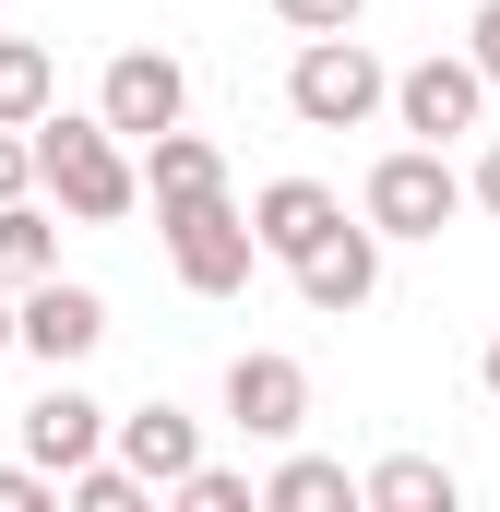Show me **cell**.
<instances>
[{
    "mask_svg": "<svg viewBox=\"0 0 500 512\" xmlns=\"http://www.w3.org/2000/svg\"><path fill=\"white\" fill-rule=\"evenodd\" d=\"M36 179L60 191V215H84V227H120L131 215V155H120V131L108 120H72V108H48L36 120Z\"/></svg>",
    "mask_w": 500,
    "mask_h": 512,
    "instance_id": "6da1fadb",
    "label": "cell"
},
{
    "mask_svg": "<svg viewBox=\"0 0 500 512\" xmlns=\"http://www.w3.org/2000/svg\"><path fill=\"white\" fill-rule=\"evenodd\" d=\"M155 227H167V262H179L191 298H239L250 262H262V227H250L227 191H203V203H155Z\"/></svg>",
    "mask_w": 500,
    "mask_h": 512,
    "instance_id": "7a4b0ae2",
    "label": "cell"
},
{
    "mask_svg": "<svg viewBox=\"0 0 500 512\" xmlns=\"http://www.w3.org/2000/svg\"><path fill=\"white\" fill-rule=\"evenodd\" d=\"M286 108H298L310 131H358L370 108H393V72H381L358 36H310L298 72H286Z\"/></svg>",
    "mask_w": 500,
    "mask_h": 512,
    "instance_id": "3957f363",
    "label": "cell"
},
{
    "mask_svg": "<svg viewBox=\"0 0 500 512\" xmlns=\"http://www.w3.org/2000/svg\"><path fill=\"white\" fill-rule=\"evenodd\" d=\"M465 203H477V179H453L441 143H405V155L370 167V227H381V239H441Z\"/></svg>",
    "mask_w": 500,
    "mask_h": 512,
    "instance_id": "277c9868",
    "label": "cell"
},
{
    "mask_svg": "<svg viewBox=\"0 0 500 512\" xmlns=\"http://www.w3.org/2000/svg\"><path fill=\"white\" fill-rule=\"evenodd\" d=\"M179 108H191V72H179L167 48H120V60H108V84H96V120L120 131V143L179 131Z\"/></svg>",
    "mask_w": 500,
    "mask_h": 512,
    "instance_id": "5b68a950",
    "label": "cell"
},
{
    "mask_svg": "<svg viewBox=\"0 0 500 512\" xmlns=\"http://www.w3.org/2000/svg\"><path fill=\"white\" fill-rule=\"evenodd\" d=\"M477 108H489V72H477V60H417V72H393V120L417 131V143L477 131Z\"/></svg>",
    "mask_w": 500,
    "mask_h": 512,
    "instance_id": "8992f818",
    "label": "cell"
},
{
    "mask_svg": "<svg viewBox=\"0 0 500 512\" xmlns=\"http://www.w3.org/2000/svg\"><path fill=\"white\" fill-rule=\"evenodd\" d=\"M24 346H36L48 370L96 358V346H108V298H96V286H72V274H36V286H24Z\"/></svg>",
    "mask_w": 500,
    "mask_h": 512,
    "instance_id": "52a82bcc",
    "label": "cell"
},
{
    "mask_svg": "<svg viewBox=\"0 0 500 512\" xmlns=\"http://www.w3.org/2000/svg\"><path fill=\"white\" fill-rule=\"evenodd\" d=\"M227 417H239L250 441H298L310 429V370L274 358V346H250L239 370H227Z\"/></svg>",
    "mask_w": 500,
    "mask_h": 512,
    "instance_id": "ba28073f",
    "label": "cell"
},
{
    "mask_svg": "<svg viewBox=\"0 0 500 512\" xmlns=\"http://www.w3.org/2000/svg\"><path fill=\"white\" fill-rule=\"evenodd\" d=\"M108 441H120V417H108L96 393H72V382H48L36 405H24V453H36L48 477H72V465H96Z\"/></svg>",
    "mask_w": 500,
    "mask_h": 512,
    "instance_id": "9c48e42d",
    "label": "cell"
},
{
    "mask_svg": "<svg viewBox=\"0 0 500 512\" xmlns=\"http://www.w3.org/2000/svg\"><path fill=\"white\" fill-rule=\"evenodd\" d=\"M286 274H298V298H310V310H358V298L381 286V227H334L322 251H298Z\"/></svg>",
    "mask_w": 500,
    "mask_h": 512,
    "instance_id": "30bf717a",
    "label": "cell"
},
{
    "mask_svg": "<svg viewBox=\"0 0 500 512\" xmlns=\"http://www.w3.org/2000/svg\"><path fill=\"white\" fill-rule=\"evenodd\" d=\"M250 227H262V251H274V262H298V251H322V239L346 227V203H334L322 179H274V191L250 203Z\"/></svg>",
    "mask_w": 500,
    "mask_h": 512,
    "instance_id": "8fae6325",
    "label": "cell"
},
{
    "mask_svg": "<svg viewBox=\"0 0 500 512\" xmlns=\"http://www.w3.org/2000/svg\"><path fill=\"white\" fill-rule=\"evenodd\" d=\"M120 465H143L155 489H179V477L203 465V441H191V417H179V405H143V417H120Z\"/></svg>",
    "mask_w": 500,
    "mask_h": 512,
    "instance_id": "7c38bea8",
    "label": "cell"
},
{
    "mask_svg": "<svg viewBox=\"0 0 500 512\" xmlns=\"http://www.w3.org/2000/svg\"><path fill=\"white\" fill-rule=\"evenodd\" d=\"M358 512L370 501V477H346V465H322V453H286V465H274V477H262V512Z\"/></svg>",
    "mask_w": 500,
    "mask_h": 512,
    "instance_id": "4fadbf2b",
    "label": "cell"
},
{
    "mask_svg": "<svg viewBox=\"0 0 500 512\" xmlns=\"http://www.w3.org/2000/svg\"><path fill=\"white\" fill-rule=\"evenodd\" d=\"M48 108H60V60H48L36 36H0V120H12V131H36Z\"/></svg>",
    "mask_w": 500,
    "mask_h": 512,
    "instance_id": "5bb4252c",
    "label": "cell"
},
{
    "mask_svg": "<svg viewBox=\"0 0 500 512\" xmlns=\"http://www.w3.org/2000/svg\"><path fill=\"white\" fill-rule=\"evenodd\" d=\"M465 489H453V465H429V453H393V465H370V512H453Z\"/></svg>",
    "mask_w": 500,
    "mask_h": 512,
    "instance_id": "9a60e30c",
    "label": "cell"
},
{
    "mask_svg": "<svg viewBox=\"0 0 500 512\" xmlns=\"http://www.w3.org/2000/svg\"><path fill=\"white\" fill-rule=\"evenodd\" d=\"M203 191H227V155L203 131H155V203H203Z\"/></svg>",
    "mask_w": 500,
    "mask_h": 512,
    "instance_id": "2e32d148",
    "label": "cell"
},
{
    "mask_svg": "<svg viewBox=\"0 0 500 512\" xmlns=\"http://www.w3.org/2000/svg\"><path fill=\"white\" fill-rule=\"evenodd\" d=\"M36 274H60V227L36 203H0V286H36Z\"/></svg>",
    "mask_w": 500,
    "mask_h": 512,
    "instance_id": "e0dca14e",
    "label": "cell"
},
{
    "mask_svg": "<svg viewBox=\"0 0 500 512\" xmlns=\"http://www.w3.org/2000/svg\"><path fill=\"white\" fill-rule=\"evenodd\" d=\"M60 489H72V512H143V501H155V477H143V465H72Z\"/></svg>",
    "mask_w": 500,
    "mask_h": 512,
    "instance_id": "ac0fdd59",
    "label": "cell"
},
{
    "mask_svg": "<svg viewBox=\"0 0 500 512\" xmlns=\"http://www.w3.org/2000/svg\"><path fill=\"white\" fill-rule=\"evenodd\" d=\"M179 501H191V512H250L262 489H250L239 465H191V477H179Z\"/></svg>",
    "mask_w": 500,
    "mask_h": 512,
    "instance_id": "d6986e66",
    "label": "cell"
},
{
    "mask_svg": "<svg viewBox=\"0 0 500 512\" xmlns=\"http://www.w3.org/2000/svg\"><path fill=\"white\" fill-rule=\"evenodd\" d=\"M274 12H286V24H298V36H346V24H358V12H370V0H274Z\"/></svg>",
    "mask_w": 500,
    "mask_h": 512,
    "instance_id": "ffe728a7",
    "label": "cell"
},
{
    "mask_svg": "<svg viewBox=\"0 0 500 512\" xmlns=\"http://www.w3.org/2000/svg\"><path fill=\"white\" fill-rule=\"evenodd\" d=\"M24 179H36V131L0 120V203H24Z\"/></svg>",
    "mask_w": 500,
    "mask_h": 512,
    "instance_id": "44dd1931",
    "label": "cell"
},
{
    "mask_svg": "<svg viewBox=\"0 0 500 512\" xmlns=\"http://www.w3.org/2000/svg\"><path fill=\"white\" fill-rule=\"evenodd\" d=\"M0 512H48V465H36V453L0 465Z\"/></svg>",
    "mask_w": 500,
    "mask_h": 512,
    "instance_id": "7402d4cb",
    "label": "cell"
},
{
    "mask_svg": "<svg viewBox=\"0 0 500 512\" xmlns=\"http://www.w3.org/2000/svg\"><path fill=\"white\" fill-rule=\"evenodd\" d=\"M465 60L500 84V0H477V24H465Z\"/></svg>",
    "mask_w": 500,
    "mask_h": 512,
    "instance_id": "603a6c76",
    "label": "cell"
},
{
    "mask_svg": "<svg viewBox=\"0 0 500 512\" xmlns=\"http://www.w3.org/2000/svg\"><path fill=\"white\" fill-rule=\"evenodd\" d=\"M477 203H489V215H500V143H489V155H477Z\"/></svg>",
    "mask_w": 500,
    "mask_h": 512,
    "instance_id": "cb8c5ba5",
    "label": "cell"
},
{
    "mask_svg": "<svg viewBox=\"0 0 500 512\" xmlns=\"http://www.w3.org/2000/svg\"><path fill=\"white\" fill-rule=\"evenodd\" d=\"M0 346H24V298H0Z\"/></svg>",
    "mask_w": 500,
    "mask_h": 512,
    "instance_id": "d4e9b609",
    "label": "cell"
},
{
    "mask_svg": "<svg viewBox=\"0 0 500 512\" xmlns=\"http://www.w3.org/2000/svg\"><path fill=\"white\" fill-rule=\"evenodd\" d=\"M477 382H489V405H500V334H489V358H477Z\"/></svg>",
    "mask_w": 500,
    "mask_h": 512,
    "instance_id": "484cf974",
    "label": "cell"
}]
</instances>
